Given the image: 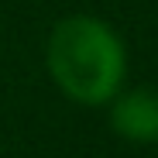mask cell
Masks as SVG:
<instances>
[{"instance_id": "7a4b0ae2", "label": "cell", "mask_w": 158, "mask_h": 158, "mask_svg": "<svg viewBox=\"0 0 158 158\" xmlns=\"http://www.w3.org/2000/svg\"><path fill=\"white\" fill-rule=\"evenodd\" d=\"M110 127L134 144H158V89L141 86L110 100Z\"/></svg>"}, {"instance_id": "6da1fadb", "label": "cell", "mask_w": 158, "mask_h": 158, "mask_svg": "<svg viewBox=\"0 0 158 158\" xmlns=\"http://www.w3.org/2000/svg\"><path fill=\"white\" fill-rule=\"evenodd\" d=\"M124 45L110 24L72 14L52 28L48 72L69 100L86 107L110 103L124 86Z\"/></svg>"}]
</instances>
